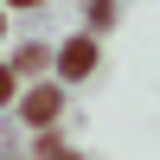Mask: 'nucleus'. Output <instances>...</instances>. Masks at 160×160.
I'll use <instances>...</instances> for the list:
<instances>
[{"label": "nucleus", "instance_id": "obj_1", "mask_svg": "<svg viewBox=\"0 0 160 160\" xmlns=\"http://www.w3.org/2000/svg\"><path fill=\"white\" fill-rule=\"evenodd\" d=\"M90 64H96V38H77V45H64V58H58V71H64V77H83Z\"/></svg>", "mask_w": 160, "mask_h": 160}, {"label": "nucleus", "instance_id": "obj_2", "mask_svg": "<svg viewBox=\"0 0 160 160\" xmlns=\"http://www.w3.org/2000/svg\"><path fill=\"white\" fill-rule=\"evenodd\" d=\"M58 115V90H32L26 96V122H51Z\"/></svg>", "mask_w": 160, "mask_h": 160}, {"label": "nucleus", "instance_id": "obj_3", "mask_svg": "<svg viewBox=\"0 0 160 160\" xmlns=\"http://www.w3.org/2000/svg\"><path fill=\"white\" fill-rule=\"evenodd\" d=\"M0 102H13V71L0 64Z\"/></svg>", "mask_w": 160, "mask_h": 160}, {"label": "nucleus", "instance_id": "obj_4", "mask_svg": "<svg viewBox=\"0 0 160 160\" xmlns=\"http://www.w3.org/2000/svg\"><path fill=\"white\" fill-rule=\"evenodd\" d=\"M13 7H38V0H13Z\"/></svg>", "mask_w": 160, "mask_h": 160}, {"label": "nucleus", "instance_id": "obj_5", "mask_svg": "<svg viewBox=\"0 0 160 160\" xmlns=\"http://www.w3.org/2000/svg\"><path fill=\"white\" fill-rule=\"evenodd\" d=\"M58 160H71V154H58Z\"/></svg>", "mask_w": 160, "mask_h": 160}, {"label": "nucleus", "instance_id": "obj_6", "mask_svg": "<svg viewBox=\"0 0 160 160\" xmlns=\"http://www.w3.org/2000/svg\"><path fill=\"white\" fill-rule=\"evenodd\" d=\"M0 26H7V19H0Z\"/></svg>", "mask_w": 160, "mask_h": 160}]
</instances>
